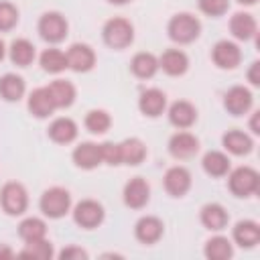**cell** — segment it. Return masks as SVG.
<instances>
[{
  "label": "cell",
  "instance_id": "32",
  "mask_svg": "<svg viewBox=\"0 0 260 260\" xmlns=\"http://www.w3.org/2000/svg\"><path fill=\"white\" fill-rule=\"evenodd\" d=\"M39 63L43 67V71L47 73H61L67 69V57L61 49H55V47H49L41 53L39 57Z\"/></svg>",
  "mask_w": 260,
  "mask_h": 260
},
{
  "label": "cell",
  "instance_id": "31",
  "mask_svg": "<svg viewBox=\"0 0 260 260\" xmlns=\"http://www.w3.org/2000/svg\"><path fill=\"white\" fill-rule=\"evenodd\" d=\"M203 254L209 260H228L234 256V246L225 236H213L205 242Z\"/></svg>",
  "mask_w": 260,
  "mask_h": 260
},
{
  "label": "cell",
  "instance_id": "6",
  "mask_svg": "<svg viewBox=\"0 0 260 260\" xmlns=\"http://www.w3.org/2000/svg\"><path fill=\"white\" fill-rule=\"evenodd\" d=\"M0 205L8 215H22L28 207V193L22 183L8 181L0 191Z\"/></svg>",
  "mask_w": 260,
  "mask_h": 260
},
{
  "label": "cell",
  "instance_id": "36",
  "mask_svg": "<svg viewBox=\"0 0 260 260\" xmlns=\"http://www.w3.org/2000/svg\"><path fill=\"white\" fill-rule=\"evenodd\" d=\"M18 24V8L10 2H0V32H8Z\"/></svg>",
  "mask_w": 260,
  "mask_h": 260
},
{
  "label": "cell",
  "instance_id": "7",
  "mask_svg": "<svg viewBox=\"0 0 260 260\" xmlns=\"http://www.w3.org/2000/svg\"><path fill=\"white\" fill-rule=\"evenodd\" d=\"M73 221L83 228V230H93L98 228L104 217H106V211H104V205L95 199H81L75 207H73Z\"/></svg>",
  "mask_w": 260,
  "mask_h": 260
},
{
  "label": "cell",
  "instance_id": "17",
  "mask_svg": "<svg viewBox=\"0 0 260 260\" xmlns=\"http://www.w3.org/2000/svg\"><path fill=\"white\" fill-rule=\"evenodd\" d=\"M158 69H162L171 77H179V75L187 73V69H189V57L181 49H167L158 57Z\"/></svg>",
  "mask_w": 260,
  "mask_h": 260
},
{
  "label": "cell",
  "instance_id": "35",
  "mask_svg": "<svg viewBox=\"0 0 260 260\" xmlns=\"http://www.w3.org/2000/svg\"><path fill=\"white\" fill-rule=\"evenodd\" d=\"M85 128L91 132V134H104L110 130L112 126V118L106 110H89L85 114V120H83Z\"/></svg>",
  "mask_w": 260,
  "mask_h": 260
},
{
  "label": "cell",
  "instance_id": "25",
  "mask_svg": "<svg viewBox=\"0 0 260 260\" xmlns=\"http://www.w3.org/2000/svg\"><path fill=\"white\" fill-rule=\"evenodd\" d=\"M130 71L138 77V79H150L154 77V73L158 71V57H154L148 51H140L132 57L130 61Z\"/></svg>",
  "mask_w": 260,
  "mask_h": 260
},
{
  "label": "cell",
  "instance_id": "24",
  "mask_svg": "<svg viewBox=\"0 0 260 260\" xmlns=\"http://www.w3.org/2000/svg\"><path fill=\"white\" fill-rule=\"evenodd\" d=\"M49 138L57 144H69L77 138V124L67 116L55 118L49 124Z\"/></svg>",
  "mask_w": 260,
  "mask_h": 260
},
{
  "label": "cell",
  "instance_id": "13",
  "mask_svg": "<svg viewBox=\"0 0 260 260\" xmlns=\"http://www.w3.org/2000/svg\"><path fill=\"white\" fill-rule=\"evenodd\" d=\"M162 183H165V191H167L169 195H173V197H183V195L191 189L193 179H191V173H189L185 167L175 165V167L167 169Z\"/></svg>",
  "mask_w": 260,
  "mask_h": 260
},
{
  "label": "cell",
  "instance_id": "23",
  "mask_svg": "<svg viewBox=\"0 0 260 260\" xmlns=\"http://www.w3.org/2000/svg\"><path fill=\"white\" fill-rule=\"evenodd\" d=\"M221 144L228 152L236 154V156H244V154H250L252 148H254V140L250 134L242 132V130H228L223 136H221Z\"/></svg>",
  "mask_w": 260,
  "mask_h": 260
},
{
  "label": "cell",
  "instance_id": "41",
  "mask_svg": "<svg viewBox=\"0 0 260 260\" xmlns=\"http://www.w3.org/2000/svg\"><path fill=\"white\" fill-rule=\"evenodd\" d=\"M12 256H14V250L10 246H6V244H0V260H8Z\"/></svg>",
  "mask_w": 260,
  "mask_h": 260
},
{
  "label": "cell",
  "instance_id": "11",
  "mask_svg": "<svg viewBox=\"0 0 260 260\" xmlns=\"http://www.w3.org/2000/svg\"><path fill=\"white\" fill-rule=\"evenodd\" d=\"M124 203L130 209H142L150 201V187L142 177H132L122 191Z\"/></svg>",
  "mask_w": 260,
  "mask_h": 260
},
{
  "label": "cell",
  "instance_id": "37",
  "mask_svg": "<svg viewBox=\"0 0 260 260\" xmlns=\"http://www.w3.org/2000/svg\"><path fill=\"white\" fill-rule=\"evenodd\" d=\"M197 6L203 14L217 18V16H223L228 12L230 0H197Z\"/></svg>",
  "mask_w": 260,
  "mask_h": 260
},
{
  "label": "cell",
  "instance_id": "44",
  "mask_svg": "<svg viewBox=\"0 0 260 260\" xmlns=\"http://www.w3.org/2000/svg\"><path fill=\"white\" fill-rule=\"evenodd\" d=\"M110 4H118V6H122V4H128L130 0H108Z\"/></svg>",
  "mask_w": 260,
  "mask_h": 260
},
{
  "label": "cell",
  "instance_id": "1",
  "mask_svg": "<svg viewBox=\"0 0 260 260\" xmlns=\"http://www.w3.org/2000/svg\"><path fill=\"white\" fill-rule=\"evenodd\" d=\"M169 39L179 45H189L201 35V22L191 12H179L175 14L167 24Z\"/></svg>",
  "mask_w": 260,
  "mask_h": 260
},
{
  "label": "cell",
  "instance_id": "4",
  "mask_svg": "<svg viewBox=\"0 0 260 260\" xmlns=\"http://www.w3.org/2000/svg\"><path fill=\"white\" fill-rule=\"evenodd\" d=\"M37 30H39V35H41L43 41H47L51 45H57V43L65 41V37L69 32V24H67V18L61 12L51 10V12H45L39 18Z\"/></svg>",
  "mask_w": 260,
  "mask_h": 260
},
{
  "label": "cell",
  "instance_id": "21",
  "mask_svg": "<svg viewBox=\"0 0 260 260\" xmlns=\"http://www.w3.org/2000/svg\"><path fill=\"white\" fill-rule=\"evenodd\" d=\"M199 219H201L203 228H207L211 232H221V230H225V225L230 221V213L225 211V207L221 203H205L201 207Z\"/></svg>",
  "mask_w": 260,
  "mask_h": 260
},
{
  "label": "cell",
  "instance_id": "15",
  "mask_svg": "<svg viewBox=\"0 0 260 260\" xmlns=\"http://www.w3.org/2000/svg\"><path fill=\"white\" fill-rule=\"evenodd\" d=\"M165 108H167V93L158 87H148L138 98V110L148 118L160 116Z\"/></svg>",
  "mask_w": 260,
  "mask_h": 260
},
{
  "label": "cell",
  "instance_id": "14",
  "mask_svg": "<svg viewBox=\"0 0 260 260\" xmlns=\"http://www.w3.org/2000/svg\"><path fill=\"white\" fill-rule=\"evenodd\" d=\"M165 234V223L156 215H142L134 225V236L142 244H156Z\"/></svg>",
  "mask_w": 260,
  "mask_h": 260
},
{
  "label": "cell",
  "instance_id": "27",
  "mask_svg": "<svg viewBox=\"0 0 260 260\" xmlns=\"http://www.w3.org/2000/svg\"><path fill=\"white\" fill-rule=\"evenodd\" d=\"M120 144V154H122V162L124 165H130V167H136L140 165L144 158H146V144L140 140V138H126Z\"/></svg>",
  "mask_w": 260,
  "mask_h": 260
},
{
  "label": "cell",
  "instance_id": "8",
  "mask_svg": "<svg viewBox=\"0 0 260 260\" xmlns=\"http://www.w3.org/2000/svg\"><path fill=\"white\" fill-rule=\"evenodd\" d=\"M252 104H254V95L244 85H234V87H230L223 93V108L232 116H244V114H248L252 110Z\"/></svg>",
  "mask_w": 260,
  "mask_h": 260
},
{
  "label": "cell",
  "instance_id": "45",
  "mask_svg": "<svg viewBox=\"0 0 260 260\" xmlns=\"http://www.w3.org/2000/svg\"><path fill=\"white\" fill-rule=\"evenodd\" d=\"M236 2H240V4H246V6H252V4H256V0H236Z\"/></svg>",
  "mask_w": 260,
  "mask_h": 260
},
{
  "label": "cell",
  "instance_id": "33",
  "mask_svg": "<svg viewBox=\"0 0 260 260\" xmlns=\"http://www.w3.org/2000/svg\"><path fill=\"white\" fill-rule=\"evenodd\" d=\"M18 236L24 242H35L47 238V223L41 217H24L18 223Z\"/></svg>",
  "mask_w": 260,
  "mask_h": 260
},
{
  "label": "cell",
  "instance_id": "9",
  "mask_svg": "<svg viewBox=\"0 0 260 260\" xmlns=\"http://www.w3.org/2000/svg\"><path fill=\"white\" fill-rule=\"evenodd\" d=\"M65 57H67V67L73 69L75 73H87L95 65V53L85 43H73L67 49Z\"/></svg>",
  "mask_w": 260,
  "mask_h": 260
},
{
  "label": "cell",
  "instance_id": "43",
  "mask_svg": "<svg viewBox=\"0 0 260 260\" xmlns=\"http://www.w3.org/2000/svg\"><path fill=\"white\" fill-rule=\"evenodd\" d=\"M4 55H6V45H4V41L0 39V61L4 59Z\"/></svg>",
  "mask_w": 260,
  "mask_h": 260
},
{
  "label": "cell",
  "instance_id": "2",
  "mask_svg": "<svg viewBox=\"0 0 260 260\" xmlns=\"http://www.w3.org/2000/svg\"><path fill=\"white\" fill-rule=\"evenodd\" d=\"M102 37H104V43L110 49L122 51V49L132 45V41H134V26H132L130 20H126L122 16H114V18H110L104 24Z\"/></svg>",
  "mask_w": 260,
  "mask_h": 260
},
{
  "label": "cell",
  "instance_id": "20",
  "mask_svg": "<svg viewBox=\"0 0 260 260\" xmlns=\"http://www.w3.org/2000/svg\"><path fill=\"white\" fill-rule=\"evenodd\" d=\"M75 167L83 169V171H91L95 167L102 165V152H100V144L95 142H81L73 148V154H71Z\"/></svg>",
  "mask_w": 260,
  "mask_h": 260
},
{
  "label": "cell",
  "instance_id": "22",
  "mask_svg": "<svg viewBox=\"0 0 260 260\" xmlns=\"http://www.w3.org/2000/svg\"><path fill=\"white\" fill-rule=\"evenodd\" d=\"M232 238L240 248H254L260 242V225L254 219H242L234 225Z\"/></svg>",
  "mask_w": 260,
  "mask_h": 260
},
{
  "label": "cell",
  "instance_id": "16",
  "mask_svg": "<svg viewBox=\"0 0 260 260\" xmlns=\"http://www.w3.org/2000/svg\"><path fill=\"white\" fill-rule=\"evenodd\" d=\"M169 122L181 130H187L197 122V108L187 100H177L169 108Z\"/></svg>",
  "mask_w": 260,
  "mask_h": 260
},
{
  "label": "cell",
  "instance_id": "26",
  "mask_svg": "<svg viewBox=\"0 0 260 260\" xmlns=\"http://www.w3.org/2000/svg\"><path fill=\"white\" fill-rule=\"evenodd\" d=\"M57 110L61 108H69L73 102H75V85L71 81H65V79H55L47 85Z\"/></svg>",
  "mask_w": 260,
  "mask_h": 260
},
{
  "label": "cell",
  "instance_id": "42",
  "mask_svg": "<svg viewBox=\"0 0 260 260\" xmlns=\"http://www.w3.org/2000/svg\"><path fill=\"white\" fill-rule=\"evenodd\" d=\"M258 116H260V112H254V114H252V118H250V130H252L254 134H260V126H258Z\"/></svg>",
  "mask_w": 260,
  "mask_h": 260
},
{
  "label": "cell",
  "instance_id": "19",
  "mask_svg": "<svg viewBox=\"0 0 260 260\" xmlns=\"http://www.w3.org/2000/svg\"><path fill=\"white\" fill-rule=\"evenodd\" d=\"M230 32L238 41H252L258 35V22L250 12H236L230 18Z\"/></svg>",
  "mask_w": 260,
  "mask_h": 260
},
{
  "label": "cell",
  "instance_id": "12",
  "mask_svg": "<svg viewBox=\"0 0 260 260\" xmlns=\"http://www.w3.org/2000/svg\"><path fill=\"white\" fill-rule=\"evenodd\" d=\"M199 150V138L187 130H181V132H175L171 138H169V152L179 158V160H185V158H191L195 156Z\"/></svg>",
  "mask_w": 260,
  "mask_h": 260
},
{
  "label": "cell",
  "instance_id": "34",
  "mask_svg": "<svg viewBox=\"0 0 260 260\" xmlns=\"http://www.w3.org/2000/svg\"><path fill=\"white\" fill-rule=\"evenodd\" d=\"M53 244L43 238V240H35V242H26L24 248L18 252L20 258H32V260H49L53 258Z\"/></svg>",
  "mask_w": 260,
  "mask_h": 260
},
{
  "label": "cell",
  "instance_id": "38",
  "mask_svg": "<svg viewBox=\"0 0 260 260\" xmlns=\"http://www.w3.org/2000/svg\"><path fill=\"white\" fill-rule=\"evenodd\" d=\"M100 152H102V162L112 165V167L122 165V154H120V144L118 142H102Z\"/></svg>",
  "mask_w": 260,
  "mask_h": 260
},
{
  "label": "cell",
  "instance_id": "18",
  "mask_svg": "<svg viewBox=\"0 0 260 260\" xmlns=\"http://www.w3.org/2000/svg\"><path fill=\"white\" fill-rule=\"evenodd\" d=\"M26 106H28V112H30L35 118H41V120H43V118H49V116L57 110V106H55V102H53V98H51L47 85L32 89V91L28 93Z\"/></svg>",
  "mask_w": 260,
  "mask_h": 260
},
{
  "label": "cell",
  "instance_id": "29",
  "mask_svg": "<svg viewBox=\"0 0 260 260\" xmlns=\"http://www.w3.org/2000/svg\"><path fill=\"white\" fill-rule=\"evenodd\" d=\"M201 167L209 177H225L230 173V158L221 150H209L203 154Z\"/></svg>",
  "mask_w": 260,
  "mask_h": 260
},
{
  "label": "cell",
  "instance_id": "10",
  "mask_svg": "<svg viewBox=\"0 0 260 260\" xmlns=\"http://www.w3.org/2000/svg\"><path fill=\"white\" fill-rule=\"evenodd\" d=\"M211 59L219 69H236L242 61V49L234 41H217L211 49Z\"/></svg>",
  "mask_w": 260,
  "mask_h": 260
},
{
  "label": "cell",
  "instance_id": "5",
  "mask_svg": "<svg viewBox=\"0 0 260 260\" xmlns=\"http://www.w3.org/2000/svg\"><path fill=\"white\" fill-rule=\"evenodd\" d=\"M228 187L236 197H250L260 187V175L252 167H238L230 173Z\"/></svg>",
  "mask_w": 260,
  "mask_h": 260
},
{
  "label": "cell",
  "instance_id": "40",
  "mask_svg": "<svg viewBox=\"0 0 260 260\" xmlns=\"http://www.w3.org/2000/svg\"><path fill=\"white\" fill-rule=\"evenodd\" d=\"M258 69H260V61H254V63L250 65V69H248V81H250L252 85H258V83H260Z\"/></svg>",
  "mask_w": 260,
  "mask_h": 260
},
{
  "label": "cell",
  "instance_id": "30",
  "mask_svg": "<svg viewBox=\"0 0 260 260\" xmlns=\"http://www.w3.org/2000/svg\"><path fill=\"white\" fill-rule=\"evenodd\" d=\"M26 91L24 79L16 73H4L0 77V98L6 102H18Z\"/></svg>",
  "mask_w": 260,
  "mask_h": 260
},
{
  "label": "cell",
  "instance_id": "28",
  "mask_svg": "<svg viewBox=\"0 0 260 260\" xmlns=\"http://www.w3.org/2000/svg\"><path fill=\"white\" fill-rule=\"evenodd\" d=\"M10 61L18 67H28L35 57H37V51H35V45L28 41V39H14L10 43Z\"/></svg>",
  "mask_w": 260,
  "mask_h": 260
},
{
  "label": "cell",
  "instance_id": "39",
  "mask_svg": "<svg viewBox=\"0 0 260 260\" xmlns=\"http://www.w3.org/2000/svg\"><path fill=\"white\" fill-rule=\"evenodd\" d=\"M87 252L79 246H65L61 252H59V258L61 260H87Z\"/></svg>",
  "mask_w": 260,
  "mask_h": 260
},
{
  "label": "cell",
  "instance_id": "3",
  "mask_svg": "<svg viewBox=\"0 0 260 260\" xmlns=\"http://www.w3.org/2000/svg\"><path fill=\"white\" fill-rule=\"evenodd\" d=\"M39 207L49 219H59L71 209V193L63 187H51L41 195Z\"/></svg>",
  "mask_w": 260,
  "mask_h": 260
}]
</instances>
